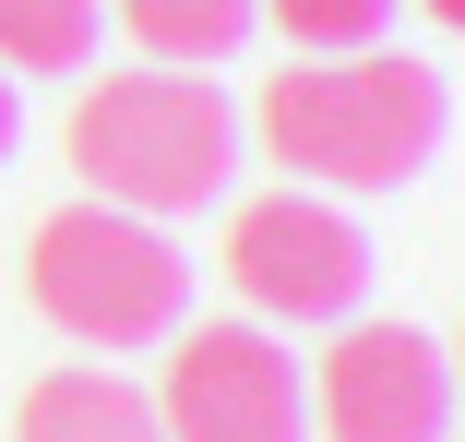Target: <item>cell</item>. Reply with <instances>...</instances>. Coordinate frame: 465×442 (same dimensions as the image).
Wrapping results in <instances>:
<instances>
[{
    "instance_id": "cell-1",
    "label": "cell",
    "mask_w": 465,
    "mask_h": 442,
    "mask_svg": "<svg viewBox=\"0 0 465 442\" xmlns=\"http://www.w3.org/2000/svg\"><path fill=\"white\" fill-rule=\"evenodd\" d=\"M262 156L299 167V192H406L441 156V72L406 48H322L262 84Z\"/></svg>"
},
{
    "instance_id": "cell-2",
    "label": "cell",
    "mask_w": 465,
    "mask_h": 442,
    "mask_svg": "<svg viewBox=\"0 0 465 442\" xmlns=\"http://www.w3.org/2000/svg\"><path fill=\"white\" fill-rule=\"evenodd\" d=\"M60 156L84 167V192L120 216H203L239 180V108L203 72H108L72 96Z\"/></svg>"
},
{
    "instance_id": "cell-3",
    "label": "cell",
    "mask_w": 465,
    "mask_h": 442,
    "mask_svg": "<svg viewBox=\"0 0 465 442\" xmlns=\"http://www.w3.org/2000/svg\"><path fill=\"white\" fill-rule=\"evenodd\" d=\"M25 299L72 347H155V335H179V311H192V263H179V239L155 216H120V204L84 192V204L36 216Z\"/></svg>"
},
{
    "instance_id": "cell-4",
    "label": "cell",
    "mask_w": 465,
    "mask_h": 442,
    "mask_svg": "<svg viewBox=\"0 0 465 442\" xmlns=\"http://www.w3.org/2000/svg\"><path fill=\"white\" fill-rule=\"evenodd\" d=\"M227 287L262 323H346L370 299V239H358L346 204L287 180V192H262V204L227 216Z\"/></svg>"
},
{
    "instance_id": "cell-5",
    "label": "cell",
    "mask_w": 465,
    "mask_h": 442,
    "mask_svg": "<svg viewBox=\"0 0 465 442\" xmlns=\"http://www.w3.org/2000/svg\"><path fill=\"white\" fill-rule=\"evenodd\" d=\"M155 430H167V442H311L299 359H287L262 323H192V335L167 347Z\"/></svg>"
},
{
    "instance_id": "cell-6",
    "label": "cell",
    "mask_w": 465,
    "mask_h": 442,
    "mask_svg": "<svg viewBox=\"0 0 465 442\" xmlns=\"http://www.w3.org/2000/svg\"><path fill=\"white\" fill-rule=\"evenodd\" d=\"M322 442H441L453 430V359L418 323H346L311 383Z\"/></svg>"
},
{
    "instance_id": "cell-7",
    "label": "cell",
    "mask_w": 465,
    "mask_h": 442,
    "mask_svg": "<svg viewBox=\"0 0 465 442\" xmlns=\"http://www.w3.org/2000/svg\"><path fill=\"white\" fill-rule=\"evenodd\" d=\"M13 442H167L155 430V395L143 383H120V371H48V383H25V407H13Z\"/></svg>"
},
{
    "instance_id": "cell-8",
    "label": "cell",
    "mask_w": 465,
    "mask_h": 442,
    "mask_svg": "<svg viewBox=\"0 0 465 442\" xmlns=\"http://www.w3.org/2000/svg\"><path fill=\"white\" fill-rule=\"evenodd\" d=\"M108 36V0H0V72H84Z\"/></svg>"
},
{
    "instance_id": "cell-9",
    "label": "cell",
    "mask_w": 465,
    "mask_h": 442,
    "mask_svg": "<svg viewBox=\"0 0 465 442\" xmlns=\"http://www.w3.org/2000/svg\"><path fill=\"white\" fill-rule=\"evenodd\" d=\"M120 25L167 72H192V60H239V36L262 25V0H120Z\"/></svg>"
},
{
    "instance_id": "cell-10",
    "label": "cell",
    "mask_w": 465,
    "mask_h": 442,
    "mask_svg": "<svg viewBox=\"0 0 465 442\" xmlns=\"http://www.w3.org/2000/svg\"><path fill=\"white\" fill-rule=\"evenodd\" d=\"M274 25H287L311 60L322 48H382V25H394V0H262Z\"/></svg>"
},
{
    "instance_id": "cell-11",
    "label": "cell",
    "mask_w": 465,
    "mask_h": 442,
    "mask_svg": "<svg viewBox=\"0 0 465 442\" xmlns=\"http://www.w3.org/2000/svg\"><path fill=\"white\" fill-rule=\"evenodd\" d=\"M13 132H25V96H13V72H0V156H13Z\"/></svg>"
},
{
    "instance_id": "cell-12",
    "label": "cell",
    "mask_w": 465,
    "mask_h": 442,
    "mask_svg": "<svg viewBox=\"0 0 465 442\" xmlns=\"http://www.w3.org/2000/svg\"><path fill=\"white\" fill-rule=\"evenodd\" d=\"M430 13H441V25H453V36H465V0H430Z\"/></svg>"
},
{
    "instance_id": "cell-13",
    "label": "cell",
    "mask_w": 465,
    "mask_h": 442,
    "mask_svg": "<svg viewBox=\"0 0 465 442\" xmlns=\"http://www.w3.org/2000/svg\"><path fill=\"white\" fill-rule=\"evenodd\" d=\"M453 407H465V359H453Z\"/></svg>"
}]
</instances>
